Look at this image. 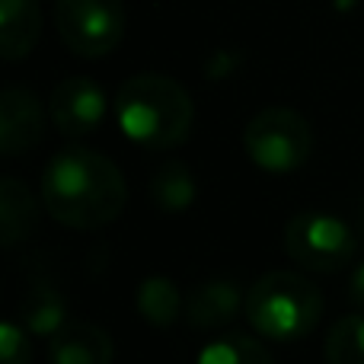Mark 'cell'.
<instances>
[{
	"instance_id": "obj_12",
	"label": "cell",
	"mask_w": 364,
	"mask_h": 364,
	"mask_svg": "<svg viewBox=\"0 0 364 364\" xmlns=\"http://www.w3.org/2000/svg\"><path fill=\"white\" fill-rule=\"evenodd\" d=\"M38 205L32 198L29 186L13 176L0 179V233H4V246H16L36 230Z\"/></svg>"
},
{
	"instance_id": "obj_16",
	"label": "cell",
	"mask_w": 364,
	"mask_h": 364,
	"mask_svg": "<svg viewBox=\"0 0 364 364\" xmlns=\"http://www.w3.org/2000/svg\"><path fill=\"white\" fill-rule=\"evenodd\" d=\"M23 323L36 336H55L68 323V310L55 288H32L23 297Z\"/></svg>"
},
{
	"instance_id": "obj_18",
	"label": "cell",
	"mask_w": 364,
	"mask_h": 364,
	"mask_svg": "<svg viewBox=\"0 0 364 364\" xmlns=\"http://www.w3.org/2000/svg\"><path fill=\"white\" fill-rule=\"evenodd\" d=\"M29 361H32V348L26 326L4 323L0 326V364H29Z\"/></svg>"
},
{
	"instance_id": "obj_1",
	"label": "cell",
	"mask_w": 364,
	"mask_h": 364,
	"mask_svg": "<svg viewBox=\"0 0 364 364\" xmlns=\"http://www.w3.org/2000/svg\"><path fill=\"white\" fill-rule=\"evenodd\" d=\"M42 201L58 224L70 230H100L125 211L128 186L106 154L68 147L45 166Z\"/></svg>"
},
{
	"instance_id": "obj_14",
	"label": "cell",
	"mask_w": 364,
	"mask_h": 364,
	"mask_svg": "<svg viewBox=\"0 0 364 364\" xmlns=\"http://www.w3.org/2000/svg\"><path fill=\"white\" fill-rule=\"evenodd\" d=\"M179 310H186V301L179 297V288L164 275L144 278L138 288V314L151 326L166 329L179 320Z\"/></svg>"
},
{
	"instance_id": "obj_11",
	"label": "cell",
	"mask_w": 364,
	"mask_h": 364,
	"mask_svg": "<svg viewBox=\"0 0 364 364\" xmlns=\"http://www.w3.org/2000/svg\"><path fill=\"white\" fill-rule=\"evenodd\" d=\"M42 36L38 0H0V55L4 61H19L36 48Z\"/></svg>"
},
{
	"instance_id": "obj_19",
	"label": "cell",
	"mask_w": 364,
	"mask_h": 364,
	"mask_svg": "<svg viewBox=\"0 0 364 364\" xmlns=\"http://www.w3.org/2000/svg\"><path fill=\"white\" fill-rule=\"evenodd\" d=\"M348 297H352V304L364 314V262L355 265L352 282H348Z\"/></svg>"
},
{
	"instance_id": "obj_7",
	"label": "cell",
	"mask_w": 364,
	"mask_h": 364,
	"mask_svg": "<svg viewBox=\"0 0 364 364\" xmlns=\"http://www.w3.org/2000/svg\"><path fill=\"white\" fill-rule=\"evenodd\" d=\"M48 115L64 138H83L106 119V93L90 77H68L51 93Z\"/></svg>"
},
{
	"instance_id": "obj_8",
	"label": "cell",
	"mask_w": 364,
	"mask_h": 364,
	"mask_svg": "<svg viewBox=\"0 0 364 364\" xmlns=\"http://www.w3.org/2000/svg\"><path fill=\"white\" fill-rule=\"evenodd\" d=\"M45 122L48 115L32 90L4 87L0 93V151L4 157L32 151L45 134Z\"/></svg>"
},
{
	"instance_id": "obj_10",
	"label": "cell",
	"mask_w": 364,
	"mask_h": 364,
	"mask_svg": "<svg viewBox=\"0 0 364 364\" xmlns=\"http://www.w3.org/2000/svg\"><path fill=\"white\" fill-rule=\"evenodd\" d=\"M246 307V294L237 282H205L188 291L186 320L195 329H220Z\"/></svg>"
},
{
	"instance_id": "obj_3",
	"label": "cell",
	"mask_w": 364,
	"mask_h": 364,
	"mask_svg": "<svg viewBox=\"0 0 364 364\" xmlns=\"http://www.w3.org/2000/svg\"><path fill=\"white\" fill-rule=\"evenodd\" d=\"M243 314L262 339L297 342L320 323L323 291L297 272H269L246 291Z\"/></svg>"
},
{
	"instance_id": "obj_9",
	"label": "cell",
	"mask_w": 364,
	"mask_h": 364,
	"mask_svg": "<svg viewBox=\"0 0 364 364\" xmlns=\"http://www.w3.org/2000/svg\"><path fill=\"white\" fill-rule=\"evenodd\" d=\"M51 364H112L115 342L90 320H68L48 342Z\"/></svg>"
},
{
	"instance_id": "obj_2",
	"label": "cell",
	"mask_w": 364,
	"mask_h": 364,
	"mask_svg": "<svg viewBox=\"0 0 364 364\" xmlns=\"http://www.w3.org/2000/svg\"><path fill=\"white\" fill-rule=\"evenodd\" d=\"M115 119L128 141L147 151H170L192 134L195 102L173 77L138 74L119 87Z\"/></svg>"
},
{
	"instance_id": "obj_5",
	"label": "cell",
	"mask_w": 364,
	"mask_h": 364,
	"mask_svg": "<svg viewBox=\"0 0 364 364\" xmlns=\"http://www.w3.org/2000/svg\"><path fill=\"white\" fill-rule=\"evenodd\" d=\"M284 250L307 272H339L355 259L358 240L342 218L326 211H301L284 227Z\"/></svg>"
},
{
	"instance_id": "obj_4",
	"label": "cell",
	"mask_w": 364,
	"mask_h": 364,
	"mask_svg": "<svg viewBox=\"0 0 364 364\" xmlns=\"http://www.w3.org/2000/svg\"><path fill=\"white\" fill-rule=\"evenodd\" d=\"M246 157L265 173H294L310 160L314 128L288 106H269L246 122Z\"/></svg>"
},
{
	"instance_id": "obj_20",
	"label": "cell",
	"mask_w": 364,
	"mask_h": 364,
	"mask_svg": "<svg viewBox=\"0 0 364 364\" xmlns=\"http://www.w3.org/2000/svg\"><path fill=\"white\" fill-rule=\"evenodd\" d=\"M358 233H361V240H364V205H361V214H358Z\"/></svg>"
},
{
	"instance_id": "obj_6",
	"label": "cell",
	"mask_w": 364,
	"mask_h": 364,
	"mask_svg": "<svg viewBox=\"0 0 364 364\" xmlns=\"http://www.w3.org/2000/svg\"><path fill=\"white\" fill-rule=\"evenodd\" d=\"M125 4L122 0H58L55 26L74 55L102 58L125 38Z\"/></svg>"
},
{
	"instance_id": "obj_15",
	"label": "cell",
	"mask_w": 364,
	"mask_h": 364,
	"mask_svg": "<svg viewBox=\"0 0 364 364\" xmlns=\"http://www.w3.org/2000/svg\"><path fill=\"white\" fill-rule=\"evenodd\" d=\"M198 364H275L272 352L246 333H227L198 352Z\"/></svg>"
},
{
	"instance_id": "obj_13",
	"label": "cell",
	"mask_w": 364,
	"mask_h": 364,
	"mask_svg": "<svg viewBox=\"0 0 364 364\" xmlns=\"http://www.w3.org/2000/svg\"><path fill=\"white\" fill-rule=\"evenodd\" d=\"M195 176L182 160H166L157 166V173L151 176V201L166 214H179L186 211L195 201Z\"/></svg>"
},
{
	"instance_id": "obj_17",
	"label": "cell",
	"mask_w": 364,
	"mask_h": 364,
	"mask_svg": "<svg viewBox=\"0 0 364 364\" xmlns=\"http://www.w3.org/2000/svg\"><path fill=\"white\" fill-rule=\"evenodd\" d=\"M326 364H364V314L342 316L323 342Z\"/></svg>"
}]
</instances>
